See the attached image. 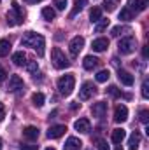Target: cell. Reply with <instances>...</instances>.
I'll return each mask as SVG.
<instances>
[{
	"label": "cell",
	"mask_w": 149,
	"mask_h": 150,
	"mask_svg": "<svg viewBox=\"0 0 149 150\" xmlns=\"http://www.w3.org/2000/svg\"><path fill=\"white\" fill-rule=\"evenodd\" d=\"M107 26H109V19H105V18H100V19L95 23V32H97V33H102V32H104Z\"/></svg>",
	"instance_id": "24"
},
{
	"label": "cell",
	"mask_w": 149,
	"mask_h": 150,
	"mask_svg": "<svg viewBox=\"0 0 149 150\" xmlns=\"http://www.w3.org/2000/svg\"><path fill=\"white\" fill-rule=\"evenodd\" d=\"M5 79H7V72H5V68L0 65V82H4Z\"/></svg>",
	"instance_id": "39"
},
{
	"label": "cell",
	"mask_w": 149,
	"mask_h": 150,
	"mask_svg": "<svg viewBox=\"0 0 149 150\" xmlns=\"http://www.w3.org/2000/svg\"><path fill=\"white\" fill-rule=\"evenodd\" d=\"M27 68H28V72H37V68H39L37 61H30V63H27Z\"/></svg>",
	"instance_id": "37"
},
{
	"label": "cell",
	"mask_w": 149,
	"mask_h": 150,
	"mask_svg": "<svg viewBox=\"0 0 149 150\" xmlns=\"http://www.w3.org/2000/svg\"><path fill=\"white\" fill-rule=\"evenodd\" d=\"M46 150H54V149H53V147H47V149H46Z\"/></svg>",
	"instance_id": "42"
},
{
	"label": "cell",
	"mask_w": 149,
	"mask_h": 150,
	"mask_svg": "<svg viewBox=\"0 0 149 150\" xmlns=\"http://www.w3.org/2000/svg\"><path fill=\"white\" fill-rule=\"evenodd\" d=\"M81 140L79 138H75V136H70L67 142H65V145H63V150H81Z\"/></svg>",
	"instance_id": "17"
},
{
	"label": "cell",
	"mask_w": 149,
	"mask_h": 150,
	"mask_svg": "<svg viewBox=\"0 0 149 150\" xmlns=\"http://www.w3.org/2000/svg\"><path fill=\"white\" fill-rule=\"evenodd\" d=\"M126 32H130L128 26H114V28L111 30V35L112 37H119L121 33H126Z\"/></svg>",
	"instance_id": "30"
},
{
	"label": "cell",
	"mask_w": 149,
	"mask_h": 150,
	"mask_svg": "<svg viewBox=\"0 0 149 150\" xmlns=\"http://www.w3.org/2000/svg\"><path fill=\"white\" fill-rule=\"evenodd\" d=\"M42 18H44L46 21H53V19L56 18L54 9H51V7H44V9H42Z\"/></svg>",
	"instance_id": "25"
},
{
	"label": "cell",
	"mask_w": 149,
	"mask_h": 150,
	"mask_svg": "<svg viewBox=\"0 0 149 150\" xmlns=\"http://www.w3.org/2000/svg\"><path fill=\"white\" fill-rule=\"evenodd\" d=\"M34 2H40V0H34Z\"/></svg>",
	"instance_id": "44"
},
{
	"label": "cell",
	"mask_w": 149,
	"mask_h": 150,
	"mask_svg": "<svg viewBox=\"0 0 149 150\" xmlns=\"http://www.w3.org/2000/svg\"><path fill=\"white\" fill-rule=\"evenodd\" d=\"M39 134H40V133H39V127H35V126H27V127L23 129V136H25L27 140H32V142H34V140L39 138Z\"/></svg>",
	"instance_id": "15"
},
{
	"label": "cell",
	"mask_w": 149,
	"mask_h": 150,
	"mask_svg": "<svg viewBox=\"0 0 149 150\" xmlns=\"http://www.w3.org/2000/svg\"><path fill=\"white\" fill-rule=\"evenodd\" d=\"M39 145H32V143H21L19 150H37Z\"/></svg>",
	"instance_id": "35"
},
{
	"label": "cell",
	"mask_w": 149,
	"mask_h": 150,
	"mask_svg": "<svg viewBox=\"0 0 149 150\" xmlns=\"http://www.w3.org/2000/svg\"><path fill=\"white\" fill-rule=\"evenodd\" d=\"M135 47H137V42H135L133 37H123L117 42V51H119V54H123V56L132 54V52L135 51Z\"/></svg>",
	"instance_id": "5"
},
{
	"label": "cell",
	"mask_w": 149,
	"mask_h": 150,
	"mask_svg": "<svg viewBox=\"0 0 149 150\" xmlns=\"http://www.w3.org/2000/svg\"><path fill=\"white\" fill-rule=\"evenodd\" d=\"M98 63H100V59H98V58H95V56H86V58H84V61H82V65H84V68H86V70H93V68H97V67H98Z\"/></svg>",
	"instance_id": "22"
},
{
	"label": "cell",
	"mask_w": 149,
	"mask_h": 150,
	"mask_svg": "<svg viewBox=\"0 0 149 150\" xmlns=\"http://www.w3.org/2000/svg\"><path fill=\"white\" fill-rule=\"evenodd\" d=\"M21 45H25V47H32L39 56H42V54H44V47H46V40H44L42 35H39V33L28 32V33H25L23 38H21Z\"/></svg>",
	"instance_id": "1"
},
{
	"label": "cell",
	"mask_w": 149,
	"mask_h": 150,
	"mask_svg": "<svg viewBox=\"0 0 149 150\" xmlns=\"http://www.w3.org/2000/svg\"><path fill=\"white\" fill-rule=\"evenodd\" d=\"M142 96H144V98H149V84H148V80L142 82Z\"/></svg>",
	"instance_id": "36"
},
{
	"label": "cell",
	"mask_w": 149,
	"mask_h": 150,
	"mask_svg": "<svg viewBox=\"0 0 149 150\" xmlns=\"http://www.w3.org/2000/svg\"><path fill=\"white\" fill-rule=\"evenodd\" d=\"M100 18H102V9H100V7H93V9L90 11V21H91V23H97Z\"/></svg>",
	"instance_id": "26"
},
{
	"label": "cell",
	"mask_w": 149,
	"mask_h": 150,
	"mask_svg": "<svg viewBox=\"0 0 149 150\" xmlns=\"http://www.w3.org/2000/svg\"><path fill=\"white\" fill-rule=\"evenodd\" d=\"M82 47H84V38L81 37V35L74 37L70 42H69V51H70V56H72V58L79 56V52L82 51Z\"/></svg>",
	"instance_id": "7"
},
{
	"label": "cell",
	"mask_w": 149,
	"mask_h": 150,
	"mask_svg": "<svg viewBox=\"0 0 149 150\" xmlns=\"http://www.w3.org/2000/svg\"><path fill=\"white\" fill-rule=\"evenodd\" d=\"M117 79L125 86H132L133 84V75L130 74V72H126V70H117Z\"/></svg>",
	"instance_id": "16"
},
{
	"label": "cell",
	"mask_w": 149,
	"mask_h": 150,
	"mask_svg": "<svg viewBox=\"0 0 149 150\" xmlns=\"http://www.w3.org/2000/svg\"><path fill=\"white\" fill-rule=\"evenodd\" d=\"M148 7V0H128V9L133 12H140Z\"/></svg>",
	"instance_id": "13"
},
{
	"label": "cell",
	"mask_w": 149,
	"mask_h": 150,
	"mask_svg": "<svg viewBox=\"0 0 149 150\" xmlns=\"http://www.w3.org/2000/svg\"><path fill=\"white\" fill-rule=\"evenodd\" d=\"M23 87H25V82H23V79H21L19 75H11V77H9V86H7V89H9L11 93L21 91Z\"/></svg>",
	"instance_id": "8"
},
{
	"label": "cell",
	"mask_w": 149,
	"mask_h": 150,
	"mask_svg": "<svg viewBox=\"0 0 149 150\" xmlns=\"http://www.w3.org/2000/svg\"><path fill=\"white\" fill-rule=\"evenodd\" d=\"M107 93H109L111 96H114V98H117V96H119V91H117V87H116V86H111V87L107 89Z\"/></svg>",
	"instance_id": "38"
},
{
	"label": "cell",
	"mask_w": 149,
	"mask_h": 150,
	"mask_svg": "<svg viewBox=\"0 0 149 150\" xmlns=\"http://www.w3.org/2000/svg\"><path fill=\"white\" fill-rule=\"evenodd\" d=\"M23 21H25V12H23L21 5L14 0L11 4V12H7V23L11 26H14V25H21Z\"/></svg>",
	"instance_id": "2"
},
{
	"label": "cell",
	"mask_w": 149,
	"mask_h": 150,
	"mask_svg": "<svg viewBox=\"0 0 149 150\" xmlns=\"http://www.w3.org/2000/svg\"><path fill=\"white\" fill-rule=\"evenodd\" d=\"M114 150H123V147H121V143H119V145H116V147H114Z\"/></svg>",
	"instance_id": "41"
},
{
	"label": "cell",
	"mask_w": 149,
	"mask_h": 150,
	"mask_svg": "<svg viewBox=\"0 0 149 150\" xmlns=\"http://www.w3.org/2000/svg\"><path fill=\"white\" fill-rule=\"evenodd\" d=\"M12 63H14L16 67H23V65H27V54H25L23 51L14 52V54H12Z\"/></svg>",
	"instance_id": "21"
},
{
	"label": "cell",
	"mask_w": 149,
	"mask_h": 150,
	"mask_svg": "<svg viewBox=\"0 0 149 150\" xmlns=\"http://www.w3.org/2000/svg\"><path fill=\"white\" fill-rule=\"evenodd\" d=\"M51 61H53V67L58 68V70H63V68L70 67L69 58H67V56L63 54V51L58 49V47H54V49L51 51Z\"/></svg>",
	"instance_id": "4"
},
{
	"label": "cell",
	"mask_w": 149,
	"mask_h": 150,
	"mask_svg": "<svg viewBox=\"0 0 149 150\" xmlns=\"http://www.w3.org/2000/svg\"><path fill=\"white\" fill-rule=\"evenodd\" d=\"M4 117H5V107H4V105L0 103V122L4 120Z\"/></svg>",
	"instance_id": "40"
},
{
	"label": "cell",
	"mask_w": 149,
	"mask_h": 150,
	"mask_svg": "<svg viewBox=\"0 0 149 150\" xmlns=\"http://www.w3.org/2000/svg\"><path fill=\"white\" fill-rule=\"evenodd\" d=\"M104 9H105L107 12H112V11L116 9V5H114L112 0H105V2H104Z\"/></svg>",
	"instance_id": "33"
},
{
	"label": "cell",
	"mask_w": 149,
	"mask_h": 150,
	"mask_svg": "<svg viewBox=\"0 0 149 150\" xmlns=\"http://www.w3.org/2000/svg\"><path fill=\"white\" fill-rule=\"evenodd\" d=\"M0 150H2V138H0Z\"/></svg>",
	"instance_id": "43"
},
{
	"label": "cell",
	"mask_w": 149,
	"mask_h": 150,
	"mask_svg": "<svg viewBox=\"0 0 149 150\" xmlns=\"http://www.w3.org/2000/svg\"><path fill=\"white\" fill-rule=\"evenodd\" d=\"M128 119V108L125 105H117L114 110V120L116 122H125Z\"/></svg>",
	"instance_id": "11"
},
{
	"label": "cell",
	"mask_w": 149,
	"mask_h": 150,
	"mask_svg": "<svg viewBox=\"0 0 149 150\" xmlns=\"http://www.w3.org/2000/svg\"><path fill=\"white\" fill-rule=\"evenodd\" d=\"M95 93H97L95 84H93V82H90V80H86V82L81 86V89H79V98H81L82 101H86V100L93 98V94H95Z\"/></svg>",
	"instance_id": "6"
},
{
	"label": "cell",
	"mask_w": 149,
	"mask_h": 150,
	"mask_svg": "<svg viewBox=\"0 0 149 150\" xmlns=\"http://www.w3.org/2000/svg\"><path fill=\"white\" fill-rule=\"evenodd\" d=\"M54 5H56L58 11H65V7H67V0H54Z\"/></svg>",
	"instance_id": "34"
},
{
	"label": "cell",
	"mask_w": 149,
	"mask_h": 150,
	"mask_svg": "<svg viewBox=\"0 0 149 150\" xmlns=\"http://www.w3.org/2000/svg\"><path fill=\"white\" fill-rule=\"evenodd\" d=\"M9 52H11V42L7 38H2L0 40V58H5Z\"/></svg>",
	"instance_id": "23"
},
{
	"label": "cell",
	"mask_w": 149,
	"mask_h": 150,
	"mask_svg": "<svg viewBox=\"0 0 149 150\" xmlns=\"http://www.w3.org/2000/svg\"><path fill=\"white\" fill-rule=\"evenodd\" d=\"M125 136H126V131L123 129V127H117V129H114L112 131V143H116V145H119L123 140H125Z\"/></svg>",
	"instance_id": "19"
},
{
	"label": "cell",
	"mask_w": 149,
	"mask_h": 150,
	"mask_svg": "<svg viewBox=\"0 0 149 150\" xmlns=\"http://www.w3.org/2000/svg\"><path fill=\"white\" fill-rule=\"evenodd\" d=\"M91 113H93V117H97V119H104L105 113H107V103H105V101H97V103H93Z\"/></svg>",
	"instance_id": "9"
},
{
	"label": "cell",
	"mask_w": 149,
	"mask_h": 150,
	"mask_svg": "<svg viewBox=\"0 0 149 150\" xmlns=\"http://www.w3.org/2000/svg\"><path fill=\"white\" fill-rule=\"evenodd\" d=\"M32 101H34V105H35V107H42V105H44V101H46V96H44L42 93H35V94L32 96Z\"/></svg>",
	"instance_id": "29"
},
{
	"label": "cell",
	"mask_w": 149,
	"mask_h": 150,
	"mask_svg": "<svg viewBox=\"0 0 149 150\" xmlns=\"http://www.w3.org/2000/svg\"><path fill=\"white\" fill-rule=\"evenodd\" d=\"M119 19H121V21H132V19H133V12H132L128 7H125V9H121V12H119Z\"/></svg>",
	"instance_id": "27"
},
{
	"label": "cell",
	"mask_w": 149,
	"mask_h": 150,
	"mask_svg": "<svg viewBox=\"0 0 149 150\" xmlns=\"http://www.w3.org/2000/svg\"><path fill=\"white\" fill-rule=\"evenodd\" d=\"M56 86H58V91H60V94H62V96H70V94H72V91H74V86H75L74 75L69 74V75L60 77Z\"/></svg>",
	"instance_id": "3"
},
{
	"label": "cell",
	"mask_w": 149,
	"mask_h": 150,
	"mask_svg": "<svg viewBox=\"0 0 149 150\" xmlns=\"http://www.w3.org/2000/svg\"><path fill=\"white\" fill-rule=\"evenodd\" d=\"M139 143H140V133L139 131H133L130 134V140H128V150H137L139 149Z\"/></svg>",
	"instance_id": "18"
},
{
	"label": "cell",
	"mask_w": 149,
	"mask_h": 150,
	"mask_svg": "<svg viewBox=\"0 0 149 150\" xmlns=\"http://www.w3.org/2000/svg\"><path fill=\"white\" fill-rule=\"evenodd\" d=\"M91 47H93V51H95V52H104V51L109 47V38H105V37L97 38V40H93Z\"/></svg>",
	"instance_id": "12"
},
{
	"label": "cell",
	"mask_w": 149,
	"mask_h": 150,
	"mask_svg": "<svg viewBox=\"0 0 149 150\" xmlns=\"http://www.w3.org/2000/svg\"><path fill=\"white\" fill-rule=\"evenodd\" d=\"M65 131H67V126H63V124L51 126V127L47 129V138H51V140H56V138L63 136V134H65Z\"/></svg>",
	"instance_id": "10"
},
{
	"label": "cell",
	"mask_w": 149,
	"mask_h": 150,
	"mask_svg": "<svg viewBox=\"0 0 149 150\" xmlns=\"http://www.w3.org/2000/svg\"><path fill=\"white\" fill-rule=\"evenodd\" d=\"M74 127H75V131H79V133H90L91 124H90L88 119H79V120L74 122Z\"/></svg>",
	"instance_id": "14"
},
{
	"label": "cell",
	"mask_w": 149,
	"mask_h": 150,
	"mask_svg": "<svg viewBox=\"0 0 149 150\" xmlns=\"http://www.w3.org/2000/svg\"><path fill=\"white\" fill-rule=\"evenodd\" d=\"M109 77H111V74H109V70H100L98 74H97V82H107L109 80Z\"/></svg>",
	"instance_id": "31"
},
{
	"label": "cell",
	"mask_w": 149,
	"mask_h": 150,
	"mask_svg": "<svg viewBox=\"0 0 149 150\" xmlns=\"http://www.w3.org/2000/svg\"><path fill=\"white\" fill-rule=\"evenodd\" d=\"M86 5H88V0H74V9H72V12H70V16H69V18H70V19L75 18V16H77L84 7H86Z\"/></svg>",
	"instance_id": "20"
},
{
	"label": "cell",
	"mask_w": 149,
	"mask_h": 150,
	"mask_svg": "<svg viewBox=\"0 0 149 150\" xmlns=\"http://www.w3.org/2000/svg\"><path fill=\"white\" fill-rule=\"evenodd\" d=\"M93 147H95V150H109L107 142L102 140V138H95V140H93Z\"/></svg>",
	"instance_id": "28"
},
{
	"label": "cell",
	"mask_w": 149,
	"mask_h": 150,
	"mask_svg": "<svg viewBox=\"0 0 149 150\" xmlns=\"http://www.w3.org/2000/svg\"><path fill=\"white\" fill-rule=\"evenodd\" d=\"M139 120H140L142 124H148V120H149V112L148 110H140V113H139Z\"/></svg>",
	"instance_id": "32"
}]
</instances>
